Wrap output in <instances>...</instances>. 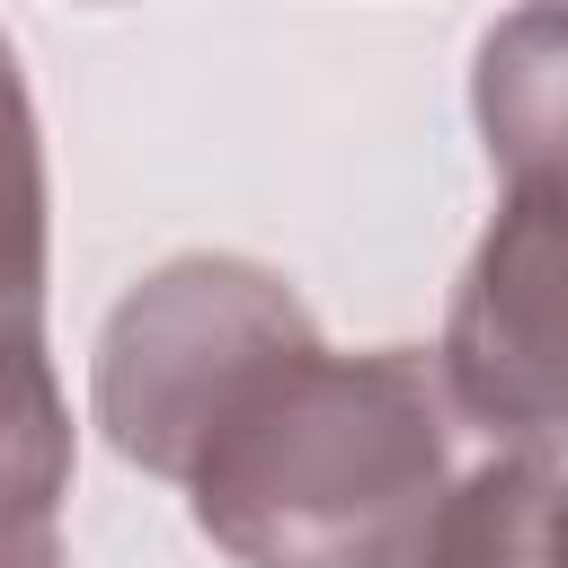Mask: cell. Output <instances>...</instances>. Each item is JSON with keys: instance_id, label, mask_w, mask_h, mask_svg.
Listing matches in <instances>:
<instances>
[{"instance_id": "2", "label": "cell", "mask_w": 568, "mask_h": 568, "mask_svg": "<svg viewBox=\"0 0 568 568\" xmlns=\"http://www.w3.org/2000/svg\"><path fill=\"white\" fill-rule=\"evenodd\" d=\"M444 390L470 426L568 435V186H506L444 311Z\"/></svg>"}, {"instance_id": "4", "label": "cell", "mask_w": 568, "mask_h": 568, "mask_svg": "<svg viewBox=\"0 0 568 568\" xmlns=\"http://www.w3.org/2000/svg\"><path fill=\"white\" fill-rule=\"evenodd\" d=\"M470 115L506 186H568V0H524L479 36Z\"/></svg>"}, {"instance_id": "1", "label": "cell", "mask_w": 568, "mask_h": 568, "mask_svg": "<svg viewBox=\"0 0 568 568\" xmlns=\"http://www.w3.org/2000/svg\"><path fill=\"white\" fill-rule=\"evenodd\" d=\"M106 444L186 488L240 568H426L453 497V390L417 346L337 355L257 257H169L98 328Z\"/></svg>"}, {"instance_id": "5", "label": "cell", "mask_w": 568, "mask_h": 568, "mask_svg": "<svg viewBox=\"0 0 568 568\" xmlns=\"http://www.w3.org/2000/svg\"><path fill=\"white\" fill-rule=\"evenodd\" d=\"M426 568H568V435H532L462 470Z\"/></svg>"}, {"instance_id": "3", "label": "cell", "mask_w": 568, "mask_h": 568, "mask_svg": "<svg viewBox=\"0 0 568 568\" xmlns=\"http://www.w3.org/2000/svg\"><path fill=\"white\" fill-rule=\"evenodd\" d=\"M71 399L44 355V142L0 36V568H62Z\"/></svg>"}]
</instances>
